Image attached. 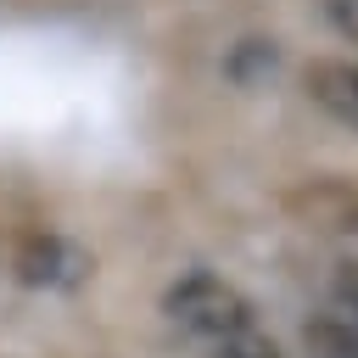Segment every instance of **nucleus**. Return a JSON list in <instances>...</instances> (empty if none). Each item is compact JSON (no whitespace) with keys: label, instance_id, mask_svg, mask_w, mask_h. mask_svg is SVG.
<instances>
[{"label":"nucleus","instance_id":"7ed1b4c3","mask_svg":"<svg viewBox=\"0 0 358 358\" xmlns=\"http://www.w3.org/2000/svg\"><path fill=\"white\" fill-rule=\"evenodd\" d=\"M302 90L324 117L358 134V62L352 56H313L302 67Z\"/></svg>","mask_w":358,"mask_h":358},{"label":"nucleus","instance_id":"20e7f679","mask_svg":"<svg viewBox=\"0 0 358 358\" xmlns=\"http://www.w3.org/2000/svg\"><path fill=\"white\" fill-rule=\"evenodd\" d=\"M308 352L313 358H358V330L319 313V319H308Z\"/></svg>","mask_w":358,"mask_h":358},{"label":"nucleus","instance_id":"f03ea898","mask_svg":"<svg viewBox=\"0 0 358 358\" xmlns=\"http://www.w3.org/2000/svg\"><path fill=\"white\" fill-rule=\"evenodd\" d=\"M84 274H90V257H84L73 241H62V235H28V241L17 246V280H22V285L67 291V285H78Z\"/></svg>","mask_w":358,"mask_h":358},{"label":"nucleus","instance_id":"f257e3e1","mask_svg":"<svg viewBox=\"0 0 358 358\" xmlns=\"http://www.w3.org/2000/svg\"><path fill=\"white\" fill-rule=\"evenodd\" d=\"M162 313L196 358H285L268 324L257 319V308L246 302V291L229 285L224 274L196 268L173 280L162 291Z\"/></svg>","mask_w":358,"mask_h":358},{"label":"nucleus","instance_id":"423d86ee","mask_svg":"<svg viewBox=\"0 0 358 358\" xmlns=\"http://www.w3.org/2000/svg\"><path fill=\"white\" fill-rule=\"evenodd\" d=\"M324 11H330V22L358 45V0H324Z\"/></svg>","mask_w":358,"mask_h":358},{"label":"nucleus","instance_id":"39448f33","mask_svg":"<svg viewBox=\"0 0 358 358\" xmlns=\"http://www.w3.org/2000/svg\"><path fill=\"white\" fill-rule=\"evenodd\" d=\"M324 313L358 330V263H336L330 268V302H324Z\"/></svg>","mask_w":358,"mask_h":358}]
</instances>
